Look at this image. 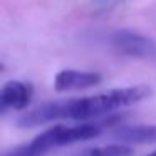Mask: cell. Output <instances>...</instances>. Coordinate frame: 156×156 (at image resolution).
<instances>
[{
	"instance_id": "cell-3",
	"label": "cell",
	"mask_w": 156,
	"mask_h": 156,
	"mask_svg": "<svg viewBox=\"0 0 156 156\" xmlns=\"http://www.w3.org/2000/svg\"><path fill=\"white\" fill-rule=\"evenodd\" d=\"M109 44L116 52L138 59H156V41L134 30H114L109 35Z\"/></svg>"
},
{
	"instance_id": "cell-5",
	"label": "cell",
	"mask_w": 156,
	"mask_h": 156,
	"mask_svg": "<svg viewBox=\"0 0 156 156\" xmlns=\"http://www.w3.org/2000/svg\"><path fill=\"white\" fill-rule=\"evenodd\" d=\"M102 81V76L99 72L91 71H76V69H64L57 72L54 79V87L57 92L67 91H82L98 86Z\"/></svg>"
},
{
	"instance_id": "cell-1",
	"label": "cell",
	"mask_w": 156,
	"mask_h": 156,
	"mask_svg": "<svg viewBox=\"0 0 156 156\" xmlns=\"http://www.w3.org/2000/svg\"><path fill=\"white\" fill-rule=\"evenodd\" d=\"M151 96V87L138 84L131 87H118L99 92L86 98H74L66 101L44 102L32 111H27L19 118L20 128H34L39 124L54 121H89L101 116L116 112L118 109L129 108L133 104L144 101Z\"/></svg>"
},
{
	"instance_id": "cell-8",
	"label": "cell",
	"mask_w": 156,
	"mask_h": 156,
	"mask_svg": "<svg viewBox=\"0 0 156 156\" xmlns=\"http://www.w3.org/2000/svg\"><path fill=\"white\" fill-rule=\"evenodd\" d=\"M96 2H98V5L102 10H106V9H112L114 5H118L121 0H96Z\"/></svg>"
},
{
	"instance_id": "cell-2",
	"label": "cell",
	"mask_w": 156,
	"mask_h": 156,
	"mask_svg": "<svg viewBox=\"0 0 156 156\" xmlns=\"http://www.w3.org/2000/svg\"><path fill=\"white\" fill-rule=\"evenodd\" d=\"M104 126V122H82L74 126L55 124L35 136L32 141L17 146L10 151H5L4 156H45L52 149L99 138L102 134Z\"/></svg>"
},
{
	"instance_id": "cell-7",
	"label": "cell",
	"mask_w": 156,
	"mask_h": 156,
	"mask_svg": "<svg viewBox=\"0 0 156 156\" xmlns=\"http://www.w3.org/2000/svg\"><path fill=\"white\" fill-rule=\"evenodd\" d=\"M131 154H133V149L129 146L116 143V144H106V146L84 149L76 156H131Z\"/></svg>"
},
{
	"instance_id": "cell-4",
	"label": "cell",
	"mask_w": 156,
	"mask_h": 156,
	"mask_svg": "<svg viewBox=\"0 0 156 156\" xmlns=\"http://www.w3.org/2000/svg\"><path fill=\"white\" fill-rule=\"evenodd\" d=\"M34 87L30 82L24 81H9L0 91V109L7 111H24L32 101Z\"/></svg>"
},
{
	"instance_id": "cell-6",
	"label": "cell",
	"mask_w": 156,
	"mask_h": 156,
	"mask_svg": "<svg viewBox=\"0 0 156 156\" xmlns=\"http://www.w3.org/2000/svg\"><path fill=\"white\" fill-rule=\"evenodd\" d=\"M109 136L121 144H156V126L153 124H126L109 131Z\"/></svg>"
},
{
	"instance_id": "cell-9",
	"label": "cell",
	"mask_w": 156,
	"mask_h": 156,
	"mask_svg": "<svg viewBox=\"0 0 156 156\" xmlns=\"http://www.w3.org/2000/svg\"><path fill=\"white\" fill-rule=\"evenodd\" d=\"M146 156H156V151H153V153H149V154H146Z\"/></svg>"
}]
</instances>
